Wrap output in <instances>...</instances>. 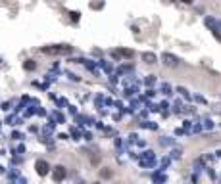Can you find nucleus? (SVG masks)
I'll list each match as a JSON object with an SVG mask.
<instances>
[{
	"instance_id": "f257e3e1",
	"label": "nucleus",
	"mask_w": 221,
	"mask_h": 184,
	"mask_svg": "<svg viewBox=\"0 0 221 184\" xmlns=\"http://www.w3.org/2000/svg\"><path fill=\"white\" fill-rule=\"evenodd\" d=\"M35 169H37V172L40 177H46L48 172L52 171L50 169V165H48V161L46 159H37V163H35Z\"/></svg>"
},
{
	"instance_id": "f03ea898",
	"label": "nucleus",
	"mask_w": 221,
	"mask_h": 184,
	"mask_svg": "<svg viewBox=\"0 0 221 184\" xmlns=\"http://www.w3.org/2000/svg\"><path fill=\"white\" fill-rule=\"evenodd\" d=\"M50 172H52V180H54V182H62V180L65 178V175H68V171H65V167H63V165L54 167Z\"/></svg>"
},
{
	"instance_id": "7ed1b4c3",
	"label": "nucleus",
	"mask_w": 221,
	"mask_h": 184,
	"mask_svg": "<svg viewBox=\"0 0 221 184\" xmlns=\"http://www.w3.org/2000/svg\"><path fill=\"white\" fill-rule=\"evenodd\" d=\"M44 54H71L73 48L71 46H58V48H50V46H46V48H42Z\"/></svg>"
},
{
	"instance_id": "20e7f679",
	"label": "nucleus",
	"mask_w": 221,
	"mask_h": 184,
	"mask_svg": "<svg viewBox=\"0 0 221 184\" xmlns=\"http://www.w3.org/2000/svg\"><path fill=\"white\" fill-rule=\"evenodd\" d=\"M162 62L167 65V67H175V65H179V58L169 54V52H165V54H162Z\"/></svg>"
},
{
	"instance_id": "39448f33",
	"label": "nucleus",
	"mask_w": 221,
	"mask_h": 184,
	"mask_svg": "<svg viewBox=\"0 0 221 184\" xmlns=\"http://www.w3.org/2000/svg\"><path fill=\"white\" fill-rule=\"evenodd\" d=\"M154 161H156V155H154V152H144L142 154V157H140V165L142 167H150V165H154Z\"/></svg>"
},
{
	"instance_id": "423d86ee",
	"label": "nucleus",
	"mask_w": 221,
	"mask_h": 184,
	"mask_svg": "<svg viewBox=\"0 0 221 184\" xmlns=\"http://www.w3.org/2000/svg\"><path fill=\"white\" fill-rule=\"evenodd\" d=\"M142 60H144L146 63H156L158 58H156V54H154V52H144V54H142Z\"/></svg>"
},
{
	"instance_id": "0eeeda50",
	"label": "nucleus",
	"mask_w": 221,
	"mask_h": 184,
	"mask_svg": "<svg viewBox=\"0 0 221 184\" xmlns=\"http://www.w3.org/2000/svg\"><path fill=\"white\" fill-rule=\"evenodd\" d=\"M50 115H52V117H54V119H56L58 123H65V117H63V115H62L60 111H52Z\"/></svg>"
},
{
	"instance_id": "6e6552de",
	"label": "nucleus",
	"mask_w": 221,
	"mask_h": 184,
	"mask_svg": "<svg viewBox=\"0 0 221 184\" xmlns=\"http://www.w3.org/2000/svg\"><path fill=\"white\" fill-rule=\"evenodd\" d=\"M23 67L27 69V71H31V69H35V67H37V63H35V62H33V60H27V62L23 63Z\"/></svg>"
},
{
	"instance_id": "1a4fd4ad",
	"label": "nucleus",
	"mask_w": 221,
	"mask_h": 184,
	"mask_svg": "<svg viewBox=\"0 0 221 184\" xmlns=\"http://www.w3.org/2000/svg\"><path fill=\"white\" fill-rule=\"evenodd\" d=\"M119 56H123V58H133V50H119Z\"/></svg>"
},
{
	"instance_id": "9d476101",
	"label": "nucleus",
	"mask_w": 221,
	"mask_h": 184,
	"mask_svg": "<svg viewBox=\"0 0 221 184\" xmlns=\"http://www.w3.org/2000/svg\"><path fill=\"white\" fill-rule=\"evenodd\" d=\"M102 6H104V2H91V8H92V10H94V8H96V10H100Z\"/></svg>"
},
{
	"instance_id": "9b49d317",
	"label": "nucleus",
	"mask_w": 221,
	"mask_h": 184,
	"mask_svg": "<svg viewBox=\"0 0 221 184\" xmlns=\"http://www.w3.org/2000/svg\"><path fill=\"white\" fill-rule=\"evenodd\" d=\"M100 175H102L104 178H110V177H112V171H106V169H104V171H100Z\"/></svg>"
},
{
	"instance_id": "f8f14e48",
	"label": "nucleus",
	"mask_w": 221,
	"mask_h": 184,
	"mask_svg": "<svg viewBox=\"0 0 221 184\" xmlns=\"http://www.w3.org/2000/svg\"><path fill=\"white\" fill-rule=\"evenodd\" d=\"M69 16H71V19H73V21H77V19H79V17H81V14H79V12H71V14H69Z\"/></svg>"
},
{
	"instance_id": "ddd939ff",
	"label": "nucleus",
	"mask_w": 221,
	"mask_h": 184,
	"mask_svg": "<svg viewBox=\"0 0 221 184\" xmlns=\"http://www.w3.org/2000/svg\"><path fill=\"white\" fill-rule=\"evenodd\" d=\"M12 138H14V140H21V138H23V134H21V132H14Z\"/></svg>"
},
{
	"instance_id": "4468645a",
	"label": "nucleus",
	"mask_w": 221,
	"mask_h": 184,
	"mask_svg": "<svg viewBox=\"0 0 221 184\" xmlns=\"http://www.w3.org/2000/svg\"><path fill=\"white\" fill-rule=\"evenodd\" d=\"M146 83H148V85H152V83H154V75H148V79H146Z\"/></svg>"
},
{
	"instance_id": "2eb2a0df",
	"label": "nucleus",
	"mask_w": 221,
	"mask_h": 184,
	"mask_svg": "<svg viewBox=\"0 0 221 184\" xmlns=\"http://www.w3.org/2000/svg\"><path fill=\"white\" fill-rule=\"evenodd\" d=\"M181 2H185V4H190V2H192V0H181Z\"/></svg>"
}]
</instances>
